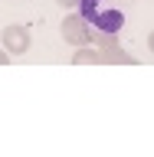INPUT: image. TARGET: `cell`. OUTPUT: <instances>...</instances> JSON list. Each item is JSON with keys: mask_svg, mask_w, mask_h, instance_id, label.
<instances>
[{"mask_svg": "<svg viewBox=\"0 0 154 157\" xmlns=\"http://www.w3.org/2000/svg\"><path fill=\"white\" fill-rule=\"evenodd\" d=\"M95 3L98 0H82V17H89V20L95 17Z\"/></svg>", "mask_w": 154, "mask_h": 157, "instance_id": "6da1fadb", "label": "cell"}]
</instances>
